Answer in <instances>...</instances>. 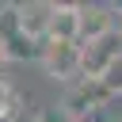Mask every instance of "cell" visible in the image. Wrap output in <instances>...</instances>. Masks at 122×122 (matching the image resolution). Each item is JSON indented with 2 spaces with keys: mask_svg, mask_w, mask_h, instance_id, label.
Wrapping results in <instances>:
<instances>
[{
  "mask_svg": "<svg viewBox=\"0 0 122 122\" xmlns=\"http://www.w3.org/2000/svg\"><path fill=\"white\" fill-rule=\"evenodd\" d=\"M38 61H42L46 76L72 80V76H80V42H53V38H46V46L38 50Z\"/></svg>",
  "mask_w": 122,
  "mask_h": 122,
  "instance_id": "cell-1",
  "label": "cell"
},
{
  "mask_svg": "<svg viewBox=\"0 0 122 122\" xmlns=\"http://www.w3.org/2000/svg\"><path fill=\"white\" fill-rule=\"evenodd\" d=\"M53 42H80V4H50V30Z\"/></svg>",
  "mask_w": 122,
  "mask_h": 122,
  "instance_id": "cell-2",
  "label": "cell"
},
{
  "mask_svg": "<svg viewBox=\"0 0 122 122\" xmlns=\"http://www.w3.org/2000/svg\"><path fill=\"white\" fill-rule=\"evenodd\" d=\"M114 30V8H103V4H80V46L84 42H95L103 34Z\"/></svg>",
  "mask_w": 122,
  "mask_h": 122,
  "instance_id": "cell-3",
  "label": "cell"
},
{
  "mask_svg": "<svg viewBox=\"0 0 122 122\" xmlns=\"http://www.w3.org/2000/svg\"><path fill=\"white\" fill-rule=\"evenodd\" d=\"M15 27L27 42H42L50 30V4H23L15 8Z\"/></svg>",
  "mask_w": 122,
  "mask_h": 122,
  "instance_id": "cell-4",
  "label": "cell"
},
{
  "mask_svg": "<svg viewBox=\"0 0 122 122\" xmlns=\"http://www.w3.org/2000/svg\"><path fill=\"white\" fill-rule=\"evenodd\" d=\"M99 88H103L107 95H118V92H122V53L99 72Z\"/></svg>",
  "mask_w": 122,
  "mask_h": 122,
  "instance_id": "cell-5",
  "label": "cell"
}]
</instances>
